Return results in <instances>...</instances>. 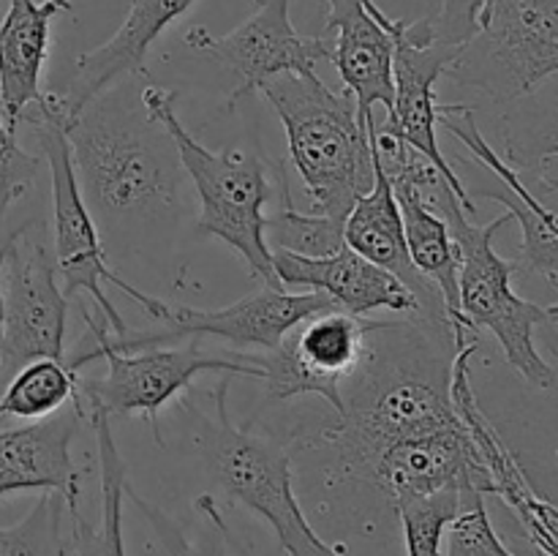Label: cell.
<instances>
[{"instance_id":"26","label":"cell","mask_w":558,"mask_h":556,"mask_svg":"<svg viewBox=\"0 0 558 556\" xmlns=\"http://www.w3.org/2000/svg\"><path fill=\"white\" fill-rule=\"evenodd\" d=\"M69 505L58 491H41L36 505L14 527H0V556H71L65 534Z\"/></svg>"},{"instance_id":"29","label":"cell","mask_w":558,"mask_h":556,"mask_svg":"<svg viewBox=\"0 0 558 556\" xmlns=\"http://www.w3.org/2000/svg\"><path fill=\"white\" fill-rule=\"evenodd\" d=\"M41 172V158L31 156L16 142V129L0 118V223L16 200L31 191Z\"/></svg>"},{"instance_id":"21","label":"cell","mask_w":558,"mask_h":556,"mask_svg":"<svg viewBox=\"0 0 558 556\" xmlns=\"http://www.w3.org/2000/svg\"><path fill=\"white\" fill-rule=\"evenodd\" d=\"M90 403V425L96 431L98 463H101V523L90 527L82 518L80 507L69 510L71 556H125L123 499L129 469L114 442L109 414L98 403Z\"/></svg>"},{"instance_id":"23","label":"cell","mask_w":558,"mask_h":556,"mask_svg":"<svg viewBox=\"0 0 558 556\" xmlns=\"http://www.w3.org/2000/svg\"><path fill=\"white\" fill-rule=\"evenodd\" d=\"M80 398V371L65 360H31L20 365L5 385L0 396V420H41Z\"/></svg>"},{"instance_id":"9","label":"cell","mask_w":558,"mask_h":556,"mask_svg":"<svg viewBox=\"0 0 558 556\" xmlns=\"http://www.w3.org/2000/svg\"><path fill=\"white\" fill-rule=\"evenodd\" d=\"M445 74L499 107L558 74V0H494Z\"/></svg>"},{"instance_id":"5","label":"cell","mask_w":558,"mask_h":556,"mask_svg":"<svg viewBox=\"0 0 558 556\" xmlns=\"http://www.w3.org/2000/svg\"><path fill=\"white\" fill-rule=\"evenodd\" d=\"M229 382L223 376L213 390L216 414H207L194 401L183 398L185 412L196 423L205 461L210 467L213 480L221 485L223 494L232 501H240L251 512L270 523L278 543L289 556H347L338 545L325 543L316 534L300 507L294 494L292 456L276 439H267L251 431V425H238L229 414Z\"/></svg>"},{"instance_id":"24","label":"cell","mask_w":558,"mask_h":556,"mask_svg":"<svg viewBox=\"0 0 558 556\" xmlns=\"http://www.w3.org/2000/svg\"><path fill=\"white\" fill-rule=\"evenodd\" d=\"M125 496L134 501L136 510L147 518V523L153 527L156 537L161 540V548L167 556H232V529L223 521L221 510H218L213 494H202L196 499V510L205 516V532L199 537H189L185 529L180 527L174 518H169L161 507H156L153 501H147L145 496L136 494L131 488V483H125ZM240 556H251L248 551L240 548Z\"/></svg>"},{"instance_id":"4","label":"cell","mask_w":558,"mask_h":556,"mask_svg":"<svg viewBox=\"0 0 558 556\" xmlns=\"http://www.w3.org/2000/svg\"><path fill=\"white\" fill-rule=\"evenodd\" d=\"M287 131L289 161L311 210L347 218L374 185L371 129L360 123L349 90L336 93L319 74H281L262 90Z\"/></svg>"},{"instance_id":"14","label":"cell","mask_w":558,"mask_h":556,"mask_svg":"<svg viewBox=\"0 0 558 556\" xmlns=\"http://www.w3.org/2000/svg\"><path fill=\"white\" fill-rule=\"evenodd\" d=\"M325 33L330 36L332 65L357 104L360 123L374 120V107H385L390 114L396 104V44L376 20L374 0H327Z\"/></svg>"},{"instance_id":"16","label":"cell","mask_w":558,"mask_h":556,"mask_svg":"<svg viewBox=\"0 0 558 556\" xmlns=\"http://www.w3.org/2000/svg\"><path fill=\"white\" fill-rule=\"evenodd\" d=\"M85 420L80 401L71 409L20 428H0V499L16 491H58L69 510L80 507L82 472L74 463L76 431Z\"/></svg>"},{"instance_id":"22","label":"cell","mask_w":558,"mask_h":556,"mask_svg":"<svg viewBox=\"0 0 558 556\" xmlns=\"http://www.w3.org/2000/svg\"><path fill=\"white\" fill-rule=\"evenodd\" d=\"M501 109V158L512 169L532 172L548 158H558V74Z\"/></svg>"},{"instance_id":"6","label":"cell","mask_w":558,"mask_h":556,"mask_svg":"<svg viewBox=\"0 0 558 556\" xmlns=\"http://www.w3.org/2000/svg\"><path fill=\"white\" fill-rule=\"evenodd\" d=\"M22 120H27L36 129V142L49 164V183H52V251L65 298L71 300L80 292L90 294L98 303V309H101L104 325L112 327L114 336H123L129 330V322L120 316L112 300L107 298L104 283H112L120 292L129 294L134 303L142 305V311L150 319L163 322L169 311L167 300L131 287L125 278H120L109 267V254L104 249L101 232H98L96 218H93L85 196H82L80 180H76L74 156H71L69 142V118H65L63 101H60L58 93H44L27 109Z\"/></svg>"},{"instance_id":"20","label":"cell","mask_w":558,"mask_h":556,"mask_svg":"<svg viewBox=\"0 0 558 556\" xmlns=\"http://www.w3.org/2000/svg\"><path fill=\"white\" fill-rule=\"evenodd\" d=\"M392 180V191H396L398 207L403 216V232H407L409 256L412 265L417 267L420 276L428 278L445 300L447 316L456 330L458 347L474 341L472 327L466 325L461 314V298H458V249L452 240L450 227H447L445 216L420 194L414 180L401 169L385 167Z\"/></svg>"},{"instance_id":"25","label":"cell","mask_w":558,"mask_h":556,"mask_svg":"<svg viewBox=\"0 0 558 556\" xmlns=\"http://www.w3.org/2000/svg\"><path fill=\"white\" fill-rule=\"evenodd\" d=\"M281 207L272 216H265V238L270 251H289V254L319 256L336 254L343 249V221L347 218H332L325 213L298 210L292 202V183L281 191Z\"/></svg>"},{"instance_id":"2","label":"cell","mask_w":558,"mask_h":556,"mask_svg":"<svg viewBox=\"0 0 558 556\" xmlns=\"http://www.w3.org/2000/svg\"><path fill=\"white\" fill-rule=\"evenodd\" d=\"M371 140L379 150L381 164L401 169L420 194L445 216L452 240L458 249V298L466 325L477 330H488L499 341L507 363L539 390H558V374L537 349V327L550 322L545 305L521 298L512 289V276L518 273V259H505L496 251L494 238L505 223L512 221L510 213L494 218L488 223H474L472 210L452 191L445 174L425 161L420 153L403 145L401 140L371 123Z\"/></svg>"},{"instance_id":"3","label":"cell","mask_w":558,"mask_h":556,"mask_svg":"<svg viewBox=\"0 0 558 556\" xmlns=\"http://www.w3.org/2000/svg\"><path fill=\"white\" fill-rule=\"evenodd\" d=\"M142 104L178 145L180 164L199 196V234L223 240L245 262L251 278L283 287L272 270V251L265 238V207L270 200H281V191L289 185L287 167L267 161L259 145L256 150H240L234 145L210 150L202 145L180 123L174 90L145 85Z\"/></svg>"},{"instance_id":"30","label":"cell","mask_w":558,"mask_h":556,"mask_svg":"<svg viewBox=\"0 0 558 556\" xmlns=\"http://www.w3.org/2000/svg\"><path fill=\"white\" fill-rule=\"evenodd\" d=\"M532 178V183L537 185L545 194H558V158H548V161L539 164L532 172H523Z\"/></svg>"},{"instance_id":"31","label":"cell","mask_w":558,"mask_h":556,"mask_svg":"<svg viewBox=\"0 0 558 556\" xmlns=\"http://www.w3.org/2000/svg\"><path fill=\"white\" fill-rule=\"evenodd\" d=\"M11 232L14 229H0V267H3V256H5V245H9ZM5 352H3V298H0V371H5Z\"/></svg>"},{"instance_id":"28","label":"cell","mask_w":558,"mask_h":556,"mask_svg":"<svg viewBox=\"0 0 558 556\" xmlns=\"http://www.w3.org/2000/svg\"><path fill=\"white\" fill-rule=\"evenodd\" d=\"M447 532L445 556H515L496 532L483 491H466Z\"/></svg>"},{"instance_id":"19","label":"cell","mask_w":558,"mask_h":556,"mask_svg":"<svg viewBox=\"0 0 558 556\" xmlns=\"http://www.w3.org/2000/svg\"><path fill=\"white\" fill-rule=\"evenodd\" d=\"M60 11H71V0H11L0 22V109L11 129L44 96L49 33Z\"/></svg>"},{"instance_id":"11","label":"cell","mask_w":558,"mask_h":556,"mask_svg":"<svg viewBox=\"0 0 558 556\" xmlns=\"http://www.w3.org/2000/svg\"><path fill=\"white\" fill-rule=\"evenodd\" d=\"M371 327L374 319L341 309H325L294 325L272 352L256 354L265 368L267 401L319 396L341 414L343 385L363 363Z\"/></svg>"},{"instance_id":"10","label":"cell","mask_w":558,"mask_h":556,"mask_svg":"<svg viewBox=\"0 0 558 556\" xmlns=\"http://www.w3.org/2000/svg\"><path fill=\"white\" fill-rule=\"evenodd\" d=\"M5 365L16 371L31 360H65L69 298L60 287L58 262L41 221L14 227L0 267Z\"/></svg>"},{"instance_id":"17","label":"cell","mask_w":558,"mask_h":556,"mask_svg":"<svg viewBox=\"0 0 558 556\" xmlns=\"http://www.w3.org/2000/svg\"><path fill=\"white\" fill-rule=\"evenodd\" d=\"M194 3L196 0H131L129 14L112 33V38L80 55L69 85L63 93H58L69 125L80 118V112L93 98L118 85L120 80L145 76V60L153 44L185 11H191Z\"/></svg>"},{"instance_id":"1","label":"cell","mask_w":558,"mask_h":556,"mask_svg":"<svg viewBox=\"0 0 558 556\" xmlns=\"http://www.w3.org/2000/svg\"><path fill=\"white\" fill-rule=\"evenodd\" d=\"M80 191L98 232L131 238L169 227L183 210L178 145L140 96L112 85L69 125Z\"/></svg>"},{"instance_id":"8","label":"cell","mask_w":558,"mask_h":556,"mask_svg":"<svg viewBox=\"0 0 558 556\" xmlns=\"http://www.w3.org/2000/svg\"><path fill=\"white\" fill-rule=\"evenodd\" d=\"M374 14L396 44V58H392V76H396V104L387 114L385 123H376L381 131L401 140L414 153L434 164L447 183L452 185L463 205L477 213L472 196L466 194L461 174L456 172L452 161L439 147L436 125L441 114L458 112L463 104H439L436 98V82L445 76L447 65L458 58L463 41L472 36V27L458 20L450 9H441L439 14L423 16V20H392L379 5L374 3Z\"/></svg>"},{"instance_id":"7","label":"cell","mask_w":558,"mask_h":556,"mask_svg":"<svg viewBox=\"0 0 558 556\" xmlns=\"http://www.w3.org/2000/svg\"><path fill=\"white\" fill-rule=\"evenodd\" d=\"M87 333L93 336V347L85 352L65 358L74 371L90 365L93 360L107 363V374L98 379H82L80 396L98 403L104 412L112 414H142L150 423L153 439L163 445L161 428H158V412L167 401L180 396L194 385L202 374L221 376H254L262 379V368L256 354H213L199 347V341H189L185 347L163 343V347H145L136 352H118L107 341V325L85 314Z\"/></svg>"},{"instance_id":"12","label":"cell","mask_w":558,"mask_h":556,"mask_svg":"<svg viewBox=\"0 0 558 556\" xmlns=\"http://www.w3.org/2000/svg\"><path fill=\"white\" fill-rule=\"evenodd\" d=\"M325 309H336V305L319 292H300V289L292 292L287 287L262 283L259 289L223 309H189V305L169 303L163 330L145 333L129 327L123 336L107 330V341L118 352H136L145 347L199 341V338L213 336L238 349H259L265 354L272 352L294 325Z\"/></svg>"},{"instance_id":"18","label":"cell","mask_w":558,"mask_h":556,"mask_svg":"<svg viewBox=\"0 0 558 556\" xmlns=\"http://www.w3.org/2000/svg\"><path fill=\"white\" fill-rule=\"evenodd\" d=\"M374 145V140H371ZM343 243L357 251L363 259L374 262L381 270L392 273L401 283L412 289L420 303V319L430 322H450L445 309L441 292L420 276L417 267L412 265L407 245V232H403V216L398 207L392 180L381 164L379 150L374 145V185L354 202L343 221ZM452 325V322H450Z\"/></svg>"},{"instance_id":"32","label":"cell","mask_w":558,"mask_h":556,"mask_svg":"<svg viewBox=\"0 0 558 556\" xmlns=\"http://www.w3.org/2000/svg\"><path fill=\"white\" fill-rule=\"evenodd\" d=\"M543 341H545V347L550 349V354H554L556 363H558V330H556L554 322H545V325H543Z\"/></svg>"},{"instance_id":"27","label":"cell","mask_w":558,"mask_h":556,"mask_svg":"<svg viewBox=\"0 0 558 556\" xmlns=\"http://www.w3.org/2000/svg\"><path fill=\"white\" fill-rule=\"evenodd\" d=\"M466 491L439 488L430 494L414 496L396 507V516L403 529L407 556H441V543L452 518L461 510Z\"/></svg>"},{"instance_id":"15","label":"cell","mask_w":558,"mask_h":556,"mask_svg":"<svg viewBox=\"0 0 558 556\" xmlns=\"http://www.w3.org/2000/svg\"><path fill=\"white\" fill-rule=\"evenodd\" d=\"M272 270L287 289L319 292L336 309L354 316H371L376 311L420 316V303L407 283L374 262L363 259L349 245L336 254L308 259V256L272 251Z\"/></svg>"},{"instance_id":"33","label":"cell","mask_w":558,"mask_h":556,"mask_svg":"<svg viewBox=\"0 0 558 556\" xmlns=\"http://www.w3.org/2000/svg\"><path fill=\"white\" fill-rule=\"evenodd\" d=\"M490 3H494V0H474V3H472V9H474V22H477V14H483V11L488 9Z\"/></svg>"},{"instance_id":"34","label":"cell","mask_w":558,"mask_h":556,"mask_svg":"<svg viewBox=\"0 0 558 556\" xmlns=\"http://www.w3.org/2000/svg\"><path fill=\"white\" fill-rule=\"evenodd\" d=\"M545 309H548V316H550V322H554V325H556V330H558V303H554V305H545Z\"/></svg>"},{"instance_id":"13","label":"cell","mask_w":558,"mask_h":556,"mask_svg":"<svg viewBox=\"0 0 558 556\" xmlns=\"http://www.w3.org/2000/svg\"><path fill=\"white\" fill-rule=\"evenodd\" d=\"M259 9L227 36H213L207 27H191L185 44L227 65L238 76L229 93L227 109L240 98L262 90V85L281 74H316L319 60H330V36H303L294 31L289 3L292 0H256Z\"/></svg>"}]
</instances>
